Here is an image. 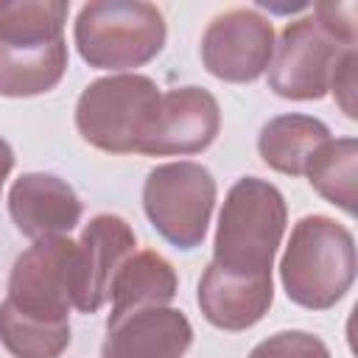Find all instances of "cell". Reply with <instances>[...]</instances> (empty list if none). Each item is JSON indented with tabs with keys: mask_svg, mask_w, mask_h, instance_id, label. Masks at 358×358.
<instances>
[{
	"mask_svg": "<svg viewBox=\"0 0 358 358\" xmlns=\"http://www.w3.org/2000/svg\"><path fill=\"white\" fill-rule=\"evenodd\" d=\"M76 302V241H34L11 266L0 302V341L14 358H59L70 341Z\"/></svg>",
	"mask_w": 358,
	"mask_h": 358,
	"instance_id": "obj_1",
	"label": "cell"
},
{
	"mask_svg": "<svg viewBox=\"0 0 358 358\" xmlns=\"http://www.w3.org/2000/svg\"><path fill=\"white\" fill-rule=\"evenodd\" d=\"M288 227V207L277 185L241 176L224 196L210 266L249 280H271L274 255Z\"/></svg>",
	"mask_w": 358,
	"mask_h": 358,
	"instance_id": "obj_2",
	"label": "cell"
},
{
	"mask_svg": "<svg viewBox=\"0 0 358 358\" xmlns=\"http://www.w3.org/2000/svg\"><path fill=\"white\" fill-rule=\"evenodd\" d=\"M358 255L352 232L330 215H302L280 257L285 296L308 310H330L355 282Z\"/></svg>",
	"mask_w": 358,
	"mask_h": 358,
	"instance_id": "obj_3",
	"label": "cell"
},
{
	"mask_svg": "<svg viewBox=\"0 0 358 358\" xmlns=\"http://www.w3.org/2000/svg\"><path fill=\"white\" fill-rule=\"evenodd\" d=\"M165 39V17L145 0H90L73 22L76 50L95 70L143 67L162 53Z\"/></svg>",
	"mask_w": 358,
	"mask_h": 358,
	"instance_id": "obj_4",
	"label": "cell"
},
{
	"mask_svg": "<svg viewBox=\"0 0 358 358\" xmlns=\"http://www.w3.org/2000/svg\"><path fill=\"white\" fill-rule=\"evenodd\" d=\"M162 101L154 78L140 73H112L84 87L76 101V129L81 140L103 154H140L151 134Z\"/></svg>",
	"mask_w": 358,
	"mask_h": 358,
	"instance_id": "obj_5",
	"label": "cell"
},
{
	"mask_svg": "<svg viewBox=\"0 0 358 358\" xmlns=\"http://www.w3.org/2000/svg\"><path fill=\"white\" fill-rule=\"evenodd\" d=\"M67 73L64 28L39 8L0 14V98L50 92Z\"/></svg>",
	"mask_w": 358,
	"mask_h": 358,
	"instance_id": "obj_6",
	"label": "cell"
},
{
	"mask_svg": "<svg viewBox=\"0 0 358 358\" xmlns=\"http://www.w3.org/2000/svg\"><path fill=\"white\" fill-rule=\"evenodd\" d=\"M218 199L210 168L193 159L162 162L143 182V210L151 227L176 249L201 246Z\"/></svg>",
	"mask_w": 358,
	"mask_h": 358,
	"instance_id": "obj_7",
	"label": "cell"
},
{
	"mask_svg": "<svg viewBox=\"0 0 358 358\" xmlns=\"http://www.w3.org/2000/svg\"><path fill=\"white\" fill-rule=\"evenodd\" d=\"M347 45L324 31L313 14L291 20L274 42L268 64V90L285 101H319L330 92L333 70Z\"/></svg>",
	"mask_w": 358,
	"mask_h": 358,
	"instance_id": "obj_8",
	"label": "cell"
},
{
	"mask_svg": "<svg viewBox=\"0 0 358 358\" xmlns=\"http://www.w3.org/2000/svg\"><path fill=\"white\" fill-rule=\"evenodd\" d=\"M199 53L213 78L227 84H252L271 64L274 25L257 8H227L207 22Z\"/></svg>",
	"mask_w": 358,
	"mask_h": 358,
	"instance_id": "obj_9",
	"label": "cell"
},
{
	"mask_svg": "<svg viewBox=\"0 0 358 358\" xmlns=\"http://www.w3.org/2000/svg\"><path fill=\"white\" fill-rule=\"evenodd\" d=\"M137 235L123 215L98 213L76 241V302L78 313H98L120 266L137 252Z\"/></svg>",
	"mask_w": 358,
	"mask_h": 358,
	"instance_id": "obj_10",
	"label": "cell"
},
{
	"mask_svg": "<svg viewBox=\"0 0 358 358\" xmlns=\"http://www.w3.org/2000/svg\"><path fill=\"white\" fill-rule=\"evenodd\" d=\"M221 131V106L204 87L187 84L162 92L151 134L140 145L145 157H190L213 145Z\"/></svg>",
	"mask_w": 358,
	"mask_h": 358,
	"instance_id": "obj_11",
	"label": "cell"
},
{
	"mask_svg": "<svg viewBox=\"0 0 358 358\" xmlns=\"http://www.w3.org/2000/svg\"><path fill=\"white\" fill-rule=\"evenodd\" d=\"M81 213L84 204L78 193L56 173H22L8 190V215L14 227L31 241L70 235L81 221Z\"/></svg>",
	"mask_w": 358,
	"mask_h": 358,
	"instance_id": "obj_12",
	"label": "cell"
},
{
	"mask_svg": "<svg viewBox=\"0 0 358 358\" xmlns=\"http://www.w3.org/2000/svg\"><path fill=\"white\" fill-rule=\"evenodd\" d=\"M190 344L193 324L179 308H143L106 327L101 358H182Z\"/></svg>",
	"mask_w": 358,
	"mask_h": 358,
	"instance_id": "obj_13",
	"label": "cell"
},
{
	"mask_svg": "<svg viewBox=\"0 0 358 358\" xmlns=\"http://www.w3.org/2000/svg\"><path fill=\"white\" fill-rule=\"evenodd\" d=\"M196 302L201 316L213 327L227 333H241L255 327L268 313L274 302V280L235 277L207 263L196 288Z\"/></svg>",
	"mask_w": 358,
	"mask_h": 358,
	"instance_id": "obj_14",
	"label": "cell"
},
{
	"mask_svg": "<svg viewBox=\"0 0 358 358\" xmlns=\"http://www.w3.org/2000/svg\"><path fill=\"white\" fill-rule=\"evenodd\" d=\"M176 294H179V277L173 263L154 249H140L120 266V271L112 280L109 288L112 310L106 316V327L134 310L171 305Z\"/></svg>",
	"mask_w": 358,
	"mask_h": 358,
	"instance_id": "obj_15",
	"label": "cell"
},
{
	"mask_svg": "<svg viewBox=\"0 0 358 358\" xmlns=\"http://www.w3.org/2000/svg\"><path fill=\"white\" fill-rule=\"evenodd\" d=\"M330 140V129L324 120L302 112H285L263 123L257 134L260 159L285 176H302L313 151Z\"/></svg>",
	"mask_w": 358,
	"mask_h": 358,
	"instance_id": "obj_16",
	"label": "cell"
},
{
	"mask_svg": "<svg viewBox=\"0 0 358 358\" xmlns=\"http://www.w3.org/2000/svg\"><path fill=\"white\" fill-rule=\"evenodd\" d=\"M310 187L333 207L355 218L358 199V140L355 137H330L322 143L305 165Z\"/></svg>",
	"mask_w": 358,
	"mask_h": 358,
	"instance_id": "obj_17",
	"label": "cell"
},
{
	"mask_svg": "<svg viewBox=\"0 0 358 358\" xmlns=\"http://www.w3.org/2000/svg\"><path fill=\"white\" fill-rule=\"evenodd\" d=\"M249 358H330V350L308 330H280L255 344Z\"/></svg>",
	"mask_w": 358,
	"mask_h": 358,
	"instance_id": "obj_18",
	"label": "cell"
},
{
	"mask_svg": "<svg viewBox=\"0 0 358 358\" xmlns=\"http://www.w3.org/2000/svg\"><path fill=\"white\" fill-rule=\"evenodd\" d=\"M310 14L336 39H341L347 45H355L358 36H355V6L352 3H316L310 8Z\"/></svg>",
	"mask_w": 358,
	"mask_h": 358,
	"instance_id": "obj_19",
	"label": "cell"
},
{
	"mask_svg": "<svg viewBox=\"0 0 358 358\" xmlns=\"http://www.w3.org/2000/svg\"><path fill=\"white\" fill-rule=\"evenodd\" d=\"M355 62H358L355 48L344 50L333 70V78H330V92L336 95V103L341 106V112L350 120L358 117V112H355Z\"/></svg>",
	"mask_w": 358,
	"mask_h": 358,
	"instance_id": "obj_20",
	"label": "cell"
},
{
	"mask_svg": "<svg viewBox=\"0 0 358 358\" xmlns=\"http://www.w3.org/2000/svg\"><path fill=\"white\" fill-rule=\"evenodd\" d=\"M11 171H14V148L8 145V140L0 137V193H3V185L11 176Z\"/></svg>",
	"mask_w": 358,
	"mask_h": 358,
	"instance_id": "obj_21",
	"label": "cell"
}]
</instances>
